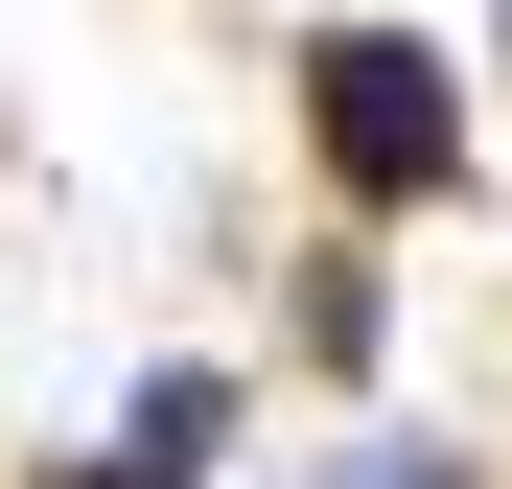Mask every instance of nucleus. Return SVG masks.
Masks as SVG:
<instances>
[{
  "label": "nucleus",
  "mask_w": 512,
  "mask_h": 489,
  "mask_svg": "<svg viewBox=\"0 0 512 489\" xmlns=\"http://www.w3.org/2000/svg\"><path fill=\"white\" fill-rule=\"evenodd\" d=\"M303 140H326L350 210H443L466 187V70L419 24H303Z\"/></svg>",
  "instance_id": "obj_1"
},
{
  "label": "nucleus",
  "mask_w": 512,
  "mask_h": 489,
  "mask_svg": "<svg viewBox=\"0 0 512 489\" xmlns=\"http://www.w3.org/2000/svg\"><path fill=\"white\" fill-rule=\"evenodd\" d=\"M117 443H163V466H210V443H233V373H140V420H117Z\"/></svg>",
  "instance_id": "obj_2"
},
{
  "label": "nucleus",
  "mask_w": 512,
  "mask_h": 489,
  "mask_svg": "<svg viewBox=\"0 0 512 489\" xmlns=\"http://www.w3.org/2000/svg\"><path fill=\"white\" fill-rule=\"evenodd\" d=\"M47 489H187V466H163V443H94V466H47Z\"/></svg>",
  "instance_id": "obj_3"
},
{
  "label": "nucleus",
  "mask_w": 512,
  "mask_h": 489,
  "mask_svg": "<svg viewBox=\"0 0 512 489\" xmlns=\"http://www.w3.org/2000/svg\"><path fill=\"white\" fill-rule=\"evenodd\" d=\"M350 489H466V466H443V443H373V466H350Z\"/></svg>",
  "instance_id": "obj_4"
}]
</instances>
